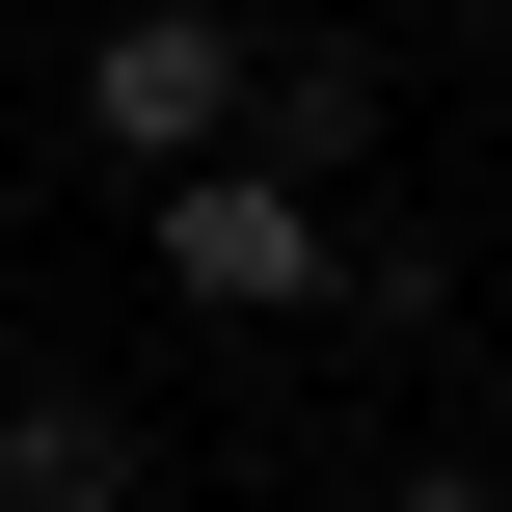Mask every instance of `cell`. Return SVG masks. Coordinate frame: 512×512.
I'll list each match as a JSON object with an SVG mask.
<instances>
[{
  "label": "cell",
  "instance_id": "obj_3",
  "mask_svg": "<svg viewBox=\"0 0 512 512\" xmlns=\"http://www.w3.org/2000/svg\"><path fill=\"white\" fill-rule=\"evenodd\" d=\"M243 162H270V189H351V162H378V54L270 27V54H243Z\"/></svg>",
  "mask_w": 512,
  "mask_h": 512
},
{
  "label": "cell",
  "instance_id": "obj_1",
  "mask_svg": "<svg viewBox=\"0 0 512 512\" xmlns=\"http://www.w3.org/2000/svg\"><path fill=\"white\" fill-rule=\"evenodd\" d=\"M135 243H162V297H189V324H324V297H351V216H324V189H270V162H162V189H135Z\"/></svg>",
  "mask_w": 512,
  "mask_h": 512
},
{
  "label": "cell",
  "instance_id": "obj_5",
  "mask_svg": "<svg viewBox=\"0 0 512 512\" xmlns=\"http://www.w3.org/2000/svg\"><path fill=\"white\" fill-rule=\"evenodd\" d=\"M378 512H512V486H486V459H405V486H378Z\"/></svg>",
  "mask_w": 512,
  "mask_h": 512
},
{
  "label": "cell",
  "instance_id": "obj_4",
  "mask_svg": "<svg viewBox=\"0 0 512 512\" xmlns=\"http://www.w3.org/2000/svg\"><path fill=\"white\" fill-rule=\"evenodd\" d=\"M0 512H135V405L108 378H0Z\"/></svg>",
  "mask_w": 512,
  "mask_h": 512
},
{
  "label": "cell",
  "instance_id": "obj_2",
  "mask_svg": "<svg viewBox=\"0 0 512 512\" xmlns=\"http://www.w3.org/2000/svg\"><path fill=\"white\" fill-rule=\"evenodd\" d=\"M243 54H270L243 0H108V27H81V135H108L135 189H162V162H243Z\"/></svg>",
  "mask_w": 512,
  "mask_h": 512
}]
</instances>
